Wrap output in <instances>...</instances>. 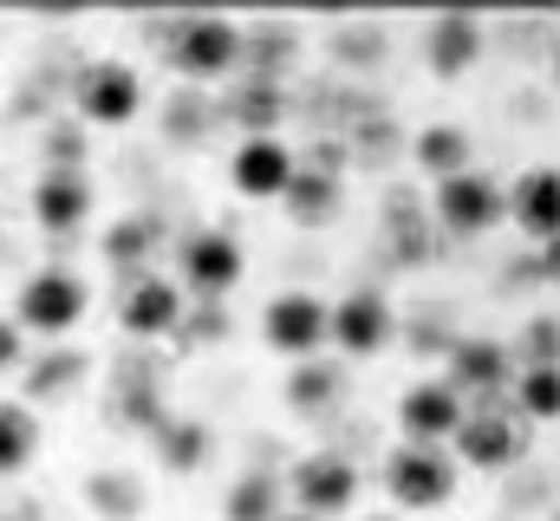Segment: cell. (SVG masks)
I'll return each instance as SVG.
<instances>
[{"mask_svg": "<svg viewBox=\"0 0 560 521\" xmlns=\"http://www.w3.org/2000/svg\"><path fill=\"white\" fill-rule=\"evenodd\" d=\"M242 53H248V33H242L235 20H222V13H189V20H176L170 39H163L170 72L189 79V85L229 79V72L242 66Z\"/></svg>", "mask_w": 560, "mask_h": 521, "instance_id": "cell-1", "label": "cell"}, {"mask_svg": "<svg viewBox=\"0 0 560 521\" xmlns=\"http://www.w3.org/2000/svg\"><path fill=\"white\" fill-rule=\"evenodd\" d=\"M85 306H92V287H85V274H72V267H39V274H26V287H20V300H13V326L20 333H39V339H66L79 320H85Z\"/></svg>", "mask_w": 560, "mask_h": 521, "instance_id": "cell-2", "label": "cell"}, {"mask_svg": "<svg viewBox=\"0 0 560 521\" xmlns=\"http://www.w3.org/2000/svg\"><path fill=\"white\" fill-rule=\"evenodd\" d=\"M456 450V470L469 463V470H509V463H522L528 456V424L509 410V404H476V410H463V424H456V437H450Z\"/></svg>", "mask_w": 560, "mask_h": 521, "instance_id": "cell-3", "label": "cell"}, {"mask_svg": "<svg viewBox=\"0 0 560 521\" xmlns=\"http://www.w3.org/2000/svg\"><path fill=\"white\" fill-rule=\"evenodd\" d=\"M287 489H293V516L339 521V516H352V502H359V470H352V456H339V450H306V456L293 463Z\"/></svg>", "mask_w": 560, "mask_h": 521, "instance_id": "cell-4", "label": "cell"}, {"mask_svg": "<svg viewBox=\"0 0 560 521\" xmlns=\"http://www.w3.org/2000/svg\"><path fill=\"white\" fill-rule=\"evenodd\" d=\"M456 456L450 450H423V443H398L392 456H385V496L398 502V509H443L450 496H456Z\"/></svg>", "mask_w": 560, "mask_h": 521, "instance_id": "cell-5", "label": "cell"}, {"mask_svg": "<svg viewBox=\"0 0 560 521\" xmlns=\"http://www.w3.org/2000/svg\"><path fill=\"white\" fill-rule=\"evenodd\" d=\"M242 274H248L242 242H235V235H222V229H196V235L176 248V287H183V293L222 300V293H235V287H242Z\"/></svg>", "mask_w": 560, "mask_h": 521, "instance_id": "cell-6", "label": "cell"}, {"mask_svg": "<svg viewBox=\"0 0 560 521\" xmlns=\"http://www.w3.org/2000/svg\"><path fill=\"white\" fill-rule=\"evenodd\" d=\"M72 105H79L85 125H131L143 112L138 66H125V59H92V66L79 72V85H72Z\"/></svg>", "mask_w": 560, "mask_h": 521, "instance_id": "cell-7", "label": "cell"}, {"mask_svg": "<svg viewBox=\"0 0 560 521\" xmlns=\"http://www.w3.org/2000/svg\"><path fill=\"white\" fill-rule=\"evenodd\" d=\"M392 333H398L392 300L372 293V287H359V293H346L339 306H326V339H332L346 359H372V352H385Z\"/></svg>", "mask_w": 560, "mask_h": 521, "instance_id": "cell-8", "label": "cell"}, {"mask_svg": "<svg viewBox=\"0 0 560 521\" xmlns=\"http://www.w3.org/2000/svg\"><path fill=\"white\" fill-rule=\"evenodd\" d=\"M436 222L450 235H489L502 222V183L489 170H463V176L436 183Z\"/></svg>", "mask_w": 560, "mask_h": 521, "instance_id": "cell-9", "label": "cell"}, {"mask_svg": "<svg viewBox=\"0 0 560 521\" xmlns=\"http://www.w3.org/2000/svg\"><path fill=\"white\" fill-rule=\"evenodd\" d=\"M502 222H515L528 242H555L560 229V176L548 170V163H528L509 189H502Z\"/></svg>", "mask_w": 560, "mask_h": 521, "instance_id": "cell-10", "label": "cell"}, {"mask_svg": "<svg viewBox=\"0 0 560 521\" xmlns=\"http://www.w3.org/2000/svg\"><path fill=\"white\" fill-rule=\"evenodd\" d=\"M261 339L287 359H313L326 346V300L319 293H275L261 313Z\"/></svg>", "mask_w": 560, "mask_h": 521, "instance_id": "cell-11", "label": "cell"}, {"mask_svg": "<svg viewBox=\"0 0 560 521\" xmlns=\"http://www.w3.org/2000/svg\"><path fill=\"white\" fill-rule=\"evenodd\" d=\"M463 397L443 385V379H418V385L398 397V430H405V443H423V450H443L450 437H456V424H463Z\"/></svg>", "mask_w": 560, "mask_h": 521, "instance_id": "cell-12", "label": "cell"}, {"mask_svg": "<svg viewBox=\"0 0 560 521\" xmlns=\"http://www.w3.org/2000/svg\"><path fill=\"white\" fill-rule=\"evenodd\" d=\"M293 163H300V157H293L280 137H242L235 157H229V183H235V196H248V202H280L287 183H293Z\"/></svg>", "mask_w": 560, "mask_h": 521, "instance_id": "cell-13", "label": "cell"}, {"mask_svg": "<svg viewBox=\"0 0 560 521\" xmlns=\"http://www.w3.org/2000/svg\"><path fill=\"white\" fill-rule=\"evenodd\" d=\"M509 379H515V359H509L502 339H456V346H450V379H443V385L456 391V397L469 391V397H482V404H502Z\"/></svg>", "mask_w": 560, "mask_h": 521, "instance_id": "cell-14", "label": "cell"}, {"mask_svg": "<svg viewBox=\"0 0 560 521\" xmlns=\"http://www.w3.org/2000/svg\"><path fill=\"white\" fill-rule=\"evenodd\" d=\"M183 313H189V300H183V287L170 274H138L131 293H125V306H118V320H125L131 339H170L183 326Z\"/></svg>", "mask_w": 560, "mask_h": 521, "instance_id": "cell-15", "label": "cell"}, {"mask_svg": "<svg viewBox=\"0 0 560 521\" xmlns=\"http://www.w3.org/2000/svg\"><path fill=\"white\" fill-rule=\"evenodd\" d=\"M85 216H92V176L72 170V163H52V170L33 183V222L52 229V235H72Z\"/></svg>", "mask_w": 560, "mask_h": 521, "instance_id": "cell-16", "label": "cell"}, {"mask_svg": "<svg viewBox=\"0 0 560 521\" xmlns=\"http://www.w3.org/2000/svg\"><path fill=\"white\" fill-rule=\"evenodd\" d=\"M476 59H482V20H469V13H436V20L423 26V66H430L436 79H463Z\"/></svg>", "mask_w": 560, "mask_h": 521, "instance_id": "cell-17", "label": "cell"}, {"mask_svg": "<svg viewBox=\"0 0 560 521\" xmlns=\"http://www.w3.org/2000/svg\"><path fill=\"white\" fill-rule=\"evenodd\" d=\"M280 202L293 209V222H300V229L326 222V216L339 209V170H332V163H293V183H287V196H280Z\"/></svg>", "mask_w": 560, "mask_h": 521, "instance_id": "cell-18", "label": "cell"}, {"mask_svg": "<svg viewBox=\"0 0 560 521\" xmlns=\"http://www.w3.org/2000/svg\"><path fill=\"white\" fill-rule=\"evenodd\" d=\"M411 157H418L423 176H436V183H450V176L476 170L469 130H456V125H423V130H418V143H411Z\"/></svg>", "mask_w": 560, "mask_h": 521, "instance_id": "cell-19", "label": "cell"}, {"mask_svg": "<svg viewBox=\"0 0 560 521\" xmlns=\"http://www.w3.org/2000/svg\"><path fill=\"white\" fill-rule=\"evenodd\" d=\"M33 450H39V417H33V404L0 397V476H20V470L33 463Z\"/></svg>", "mask_w": 560, "mask_h": 521, "instance_id": "cell-20", "label": "cell"}, {"mask_svg": "<svg viewBox=\"0 0 560 521\" xmlns=\"http://www.w3.org/2000/svg\"><path fill=\"white\" fill-rule=\"evenodd\" d=\"M515 417L522 424H555V410H560V379H555V366H515Z\"/></svg>", "mask_w": 560, "mask_h": 521, "instance_id": "cell-21", "label": "cell"}, {"mask_svg": "<svg viewBox=\"0 0 560 521\" xmlns=\"http://www.w3.org/2000/svg\"><path fill=\"white\" fill-rule=\"evenodd\" d=\"M339 397H346V372H339V366L300 359V366L287 372V404H293V410H326V404H339Z\"/></svg>", "mask_w": 560, "mask_h": 521, "instance_id": "cell-22", "label": "cell"}, {"mask_svg": "<svg viewBox=\"0 0 560 521\" xmlns=\"http://www.w3.org/2000/svg\"><path fill=\"white\" fill-rule=\"evenodd\" d=\"M229 521H275L280 516V483L275 476H261V470H248V476H235V489H229Z\"/></svg>", "mask_w": 560, "mask_h": 521, "instance_id": "cell-23", "label": "cell"}, {"mask_svg": "<svg viewBox=\"0 0 560 521\" xmlns=\"http://www.w3.org/2000/svg\"><path fill=\"white\" fill-rule=\"evenodd\" d=\"M150 242H156V222H150V216H125V222L105 235V255L118 260V267H138V260L150 255Z\"/></svg>", "mask_w": 560, "mask_h": 521, "instance_id": "cell-24", "label": "cell"}, {"mask_svg": "<svg viewBox=\"0 0 560 521\" xmlns=\"http://www.w3.org/2000/svg\"><path fill=\"white\" fill-rule=\"evenodd\" d=\"M202 443H209V437H202V424H196V417H176V424L156 437V450H163V463H170V470H189V463L202 456Z\"/></svg>", "mask_w": 560, "mask_h": 521, "instance_id": "cell-25", "label": "cell"}, {"mask_svg": "<svg viewBox=\"0 0 560 521\" xmlns=\"http://www.w3.org/2000/svg\"><path fill=\"white\" fill-rule=\"evenodd\" d=\"M20 366H26V333L0 313V372H20Z\"/></svg>", "mask_w": 560, "mask_h": 521, "instance_id": "cell-26", "label": "cell"}, {"mask_svg": "<svg viewBox=\"0 0 560 521\" xmlns=\"http://www.w3.org/2000/svg\"><path fill=\"white\" fill-rule=\"evenodd\" d=\"M555 313H541L535 326H528V366H555V326H548Z\"/></svg>", "mask_w": 560, "mask_h": 521, "instance_id": "cell-27", "label": "cell"}, {"mask_svg": "<svg viewBox=\"0 0 560 521\" xmlns=\"http://www.w3.org/2000/svg\"><path fill=\"white\" fill-rule=\"evenodd\" d=\"M275 521H313V516H275Z\"/></svg>", "mask_w": 560, "mask_h": 521, "instance_id": "cell-28", "label": "cell"}, {"mask_svg": "<svg viewBox=\"0 0 560 521\" xmlns=\"http://www.w3.org/2000/svg\"><path fill=\"white\" fill-rule=\"evenodd\" d=\"M365 521H398V516H365Z\"/></svg>", "mask_w": 560, "mask_h": 521, "instance_id": "cell-29", "label": "cell"}]
</instances>
